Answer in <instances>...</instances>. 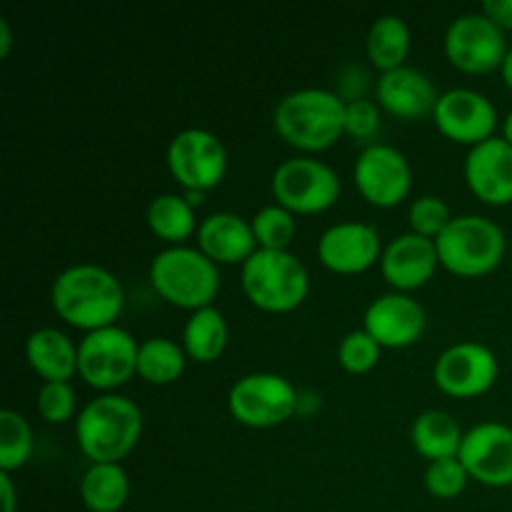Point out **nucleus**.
I'll return each instance as SVG.
<instances>
[{"mask_svg":"<svg viewBox=\"0 0 512 512\" xmlns=\"http://www.w3.org/2000/svg\"><path fill=\"white\" fill-rule=\"evenodd\" d=\"M55 315L83 333L115 325L125 308L123 283L108 268L95 263H75L60 270L50 288Z\"/></svg>","mask_w":512,"mask_h":512,"instance_id":"obj_1","label":"nucleus"},{"mask_svg":"<svg viewBox=\"0 0 512 512\" xmlns=\"http://www.w3.org/2000/svg\"><path fill=\"white\" fill-rule=\"evenodd\" d=\"M273 128L290 148L323 153L345 135V100L328 88L293 90L275 105Z\"/></svg>","mask_w":512,"mask_h":512,"instance_id":"obj_2","label":"nucleus"},{"mask_svg":"<svg viewBox=\"0 0 512 512\" xmlns=\"http://www.w3.org/2000/svg\"><path fill=\"white\" fill-rule=\"evenodd\" d=\"M143 435V413L118 393L90 400L75 418V440L90 463H120Z\"/></svg>","mask_w":512,"mask_h":512,"instance_id":"obj_3","label":"nucleus"},{"mask_svg":"<svg viewBox=\"0 0 512 512\" xmlns=\"http://www.w3.org/2000/svg\"><path fill=\"white\" fill-rule=\"evenodd\" d=\"M148 278L165 303L190 313L210 308L220 293V265L188 245H170L153 255Z\"/></svg>","mask_w":512,"mask_h":512,"instance_id":"obj_4","label":"nucleus"},{"mask_svg":"<svg viewBox=\"0 0 512 512\" xmlns=\"http://www.w3.org/2000/svg\"><path fill=\"white\" fill-rule=\"evenodd\" d=\"M245 298L263 313H293L310 293L308 268L290 250H255L240 268Z\"/></svg>","mask_w":512,"mask_h":512,"instance_id":"obj_5","label":"nucleus"},{"mask_svg":"<svg viewBox=\"0 0 512 512\" xmlns=\"http://www.w3.org/2000/svg\"><path fill=\"white\" fill-rule=\"evenodd\" d=\"M440 265L460 278H483L500 268L508 250L503 228L485 215H455L435 240Z\"/></svg>","mask_w":512,"mask_h":512,"instance_id":"obj_6","label":"nucleus"},{"mask_svg":"<svg viewBox=\"0 0 512 512\" xmlns=\"http://www.w3.org/2000/svg\"><path fill=\"white\" fill-rule=\"evenodd\" d=\"M275 203L293 215H318L333 208L340 198L338 173L313 155L283 160L270 178Z\"/></svg>","mask_w":512,"mask_h":512,"instance_id":"obj_7","label":"nucleus"},{"mask_svg":"<svg viewBox=\"0 0 512 512\" xmlns=\"http://www.w3.org/2000/svg\"><path fill=\"white\" fill-rule=\"evenodd\" d=\"M233 420L253 430H270L288 423L300 410V393L278 373H250L235 380L228 393Z\"/></svg>","mask_w":512,"mask_h":512,"instance_id":"obj_8","label":"nucleus"},{"mask_svg":"<svg viewBox=\"0 0 512 512\" xmlns=\"http://www.w3.org/2000/svg\"><path fill=\"white\" fill-rule=\"evenodd\" d=\"M140 343L120 325L85 333L78 343V375L103 395L115 393L138 375Z\"/></svg>","mask_w":512,"mask_h":512,"instance_id":"obj_9","label":"nucleus"},{"mask_svg":"<svg viewBox=\"0 0 512 512\" xmlns=\"http://www.w3.org/2000/svg\"><path fill=\"white\" fill-rule=\"evenodd\" d=\"M168 170L183 193H208L228 173V150L223 140L205 128H185L168 143Z\"/></svg>","mask_w":512,"mask_h":512,"instance_id":"obj_10","label":"nucleus"},{"mask_svg":"<svg viewBox=\"0 0 512 512\" xmlns=\"http://www.w3.org/2000/svg\"><path fill=\"white\" fill-rule=\"evenodd\" d=\"M445 55L460 73L485 75L500 70L508 55L505 30H500L485 13H465L445 30Z\"/></svg>","mask_w":512,"mask_h":512,"instance_id":"obj_11","label":"nucleus"},{"mask_svg":"<svg viewBox=\"0 0 512 512\" xmlns=\"http://www.w3.org/2000/svg\"><path fill=\"white\" fill-rule=\"evenodd\" d=\"M358 193L375 208H395L413 190V168L405 153L388 143L365 145L353 165Z\"/></svg>","mask_w":512,"mask_h":512,"instance_id":"obj_12","label":"nucleus"},{"mask_svg":"<svg viewBox=\"0 0 512 512\" xmlns=\"http://www.w3.org/2000/svg\"><path fill=\"white\" fill-rule=\"evenodd\" d=\"M500 375V363L493 350L475 340L450 345L435 360L433 380L440 393L450 398H478L495 385Z\"/></svg>","mask_w":512,"mask_h":512,"instance_id":"obj_13","label":"nucleus"},{"mask_svg":"<svg viewBox=\"0 0 512 512\" xmlns=\"http://www.w3.org/2000/svg\"><path fill=\"white\" fill-rule=\"evenodd\" d=\"M433 123L453 143L475 148V145L495 138L498 110H495L493 100L480 90L453 88L440 93L438 105L433 110Z\"/></svg>","mask_w":512,"mask_h":512,"instance_id":"obj_14","label":"nucleus"},{"mask_svg":"<svg viewBox=\"0 0 512 512\" xmlns=\"http://www.w3.org/2000/svg\"><path fill=\"white\" fill-rule=\"evenodd\" d=\"M470 480L485 488L512 485V428L500 420H485L465 430L458 453Z\"/></svg>","mask_w":512,"mask_h":512,"instance_id":"obj_15","label":"nucleus"},{"mask_svg":"<svg viewBox=\"0 0 512 512\" xmlns=\"http://www.w3.org/2000/svg\"><path fill=\"white\" fill-rule=\"evenodd\" d=\"M383 240L375 225L343 220L323 230L318 240V258L330 273L360 275L383 258Z\"/></svg>","mask_w":512,"mask_h":512,"instance_id":"obj_16","label":"nucleus"},{"mask_svg":"<svg viewBox=\"0 0 512 512\" xmlns=\"http://www.w3.org/2000/svg\"><path fill=\"white\" fill-rule=\"evenodd\" d=\"M428 325L425 308L410 293L378 295L365 308L363 330H368L383 350H403L418 343Z\"/></svg>","mask_w":512,"mask_h":512,"instance_id":"obj_17","label":"nucleus"},{"mask_svg":"<svg viewBox=\"0 0 512 512\" xmlns=\"http://www.w3.org/2000/svg\"><path fill=\"white\" fill-rule=\"evenodd\" d=\"M440 258L435 240L418 233H403L390 240L380 258V273L395 293H413L433 280Z\"/></svg>","mask_w":512,"mask_h":512,"instance_id":"obj_18","label":"nucleus"},{"mask_svg":"<svg viewBox=\"0 0 512 512\" xmlns=\"http://www.w3.org/2000/svg\"><path fill=\"white\" fill-rule=\"evenodd\" d=\"M470 193L488 205L512 203V145L503 135L468 150L463 163Z\"/></svg>","mask_w":512,"mask_h":512,"instance_id":"obj_19","label":"nucleus"},{"mask_svg":"<svg viewBox=\"0 0 512 512\" xmlns=\"http://www.w3.org/2000/svg\"><path fill=\"white\" fill-rule=\"evenodd\" d=\"M378 105L400 120H420L433 115L440 95L433 80L413 65L383 73L378 80Z\"/></svg>","mask_w":512,"mask_h":512,"instance_id":"obj_20","label":"nucleus"},{"mask_svg":"<svg viewBox=\"0 0 512 512\" xmlns=\"http://www.w3.org/2000/svg\"><path fill=\"white\" fill-rule=\"evenodd\" d=\"M198 248L213 260L215 265H240L243 268L250 255L258 250L250 220L243 215L220 210L200 220Z\"/></svg>","mask_w":512,"mask_h":512,"instance_id":"obj_21","label":"nucleus"},{"mask_svg":"<svg viewBox=\"0 0 512 512\" xmlns=\"http://www.w3.org/2000/svg\"><path fill=\"white\" fill-rule=\"evenodd\" d=\"M25 358L45 383H70L78 375V345L58 328H38L25 340Z\"/></svg>","mask_w":512,"mask_h":512,"instance_id":"obj_22","label":"nucleus"},{"mask_svg":"<svg viewBox=\"0 0 512 512\" xmlns=\"http://www.w3.org/2000/svg\"><path fill=\"white\" fill-rule=\"evenodd\" d=\"M463 438L465 433L460 423L445 410H425L410 425V443H413L415 453L430 463L458 458Z\"/></svg>","mask_w":512,"mask_h":512,"instance_id":"obj_23","label":"nucleus"},{"mask_svg":"<svg viewBox=\"0 0 512 512\" xmlns=\"http://www.w3.org/2000/svg\"><path fill=\"white\" fill-rule=\"evenodd\" d=\"M230 340V328L225 315L215 305L190 313L185 320L183 333H180V345L195 363H215L225 353Z\"/></svg>","mask_w":512,"mask_h":512,"instance_id":"obj_24","label":"nucleus"},{"mask_svg":"<svg viewBox=\"0 0 512 512\" xmlns=\"http://www.w3.org/2000/svg\"><path fill=\"white\" fill-rule=\"evenodd\" d=\"M130 498L128 473L120 463H90L80 480V500L90 512H118Z\"/></svg>","mask_w":512,"mask_h":512,"instance_id":"obj_25","label":"nucleus"},{"mask_svg":"<svg viewBox=\"0 0 512 512\" xmlns=\"http://www.w3.org/2000/svg\"><path fill=\"white\" fill-rule=\"evenodd\" d=\"M410 45H413V35H410L408 23L400 15H380L368 30V40H365V53L368 60L380 70V75L390 73V70L403 68L405 60L410 55Z\"/></svg>","mask_w":512,"mask_h":512,"instance_id":"obj_26","label":"nucleus"},{"mask_svg":"<svg viewBox=\"0 0 512 512\" xmlns=\"http://www.w3.org/2000/svg\"><path fill=\"white\" fill-rule=\"evenodd\" d=\"M148 228L155 238L168 245H183L185 240L198 235L200 225L195 220V208L183 193H163L150 200Z\"/></svg>","mask_w":512,"mask_h":512,"instance_id":"obj_27","label":"nucleus"},{"mask_svg":"<svg viewBox=\"0 0 512 512\" xmlns=\"http://www.w3.org/2000/svg\"><path fill=\"white\" fill-rule=\"evenodd\" d=\"M188 353L178 340L163 338V335H153L140 343L138 350V375L148 385H173L180 380L188 365Z\"/></svg>","mask_w":512,"mask_h":512,"instance_id":"obj_28","label":"nucleus"},{"mask_svg":"<svg viewBox=\"0 0 512 512\" xmlns=\"http://www.w3.org/2000/svg\"><path fill=\"white\" fill-rule=\"evenodd\" d=\"M33 428L15 410H0V470L13 473L33 458Z\"/></svg>","mask_w":512,"mask_h":512,"instance_id":"obj_29","label":"nucleus"},{"mask_svg":"<svg viewBox=\"0 0 512 512\" xmlns=\"http://www.w3.org/2000/svg\"><path fill=\"white\" fill-rule=\"evenodd\" d=\"M250 225H253L258 250H290V243L298 233L295 215L278 203L260 208Z\"/></svg>","mask_w":512,"mask_h":512,"instance_id":"obj_30","label":"nucleus"},{"mask_svg":"<svg viewBox=\"0 0 512 512\" xmlns=\"http://www.w3.org/2000/svg\"><path fill=\"white\" fill-rule=\"evenodd\" d=\"M383 348L368 330H353L338 345V363L345 373L365 375L380 363Z\"/></svg>","mask_w":512,"mask_h":512,"instance_id":"obj_31","label":"nucleus"},{"mask_svg":"<svg viewBox=\"0 0 512 512\" xmlns=\"http://www.w3.org/2000/svg\"><path fill=\"white\" fill-rule=\"evenodd\" d=\"M453 218L455 215L450 213L448 203L443 198H438V195H420L408 208L410 233H418L430 240H438L440 233L448 228Z\"/></svg>","mask_w":512,"mask_h":512,"instance_id":"obj_32","label":"nucleus"},{"mask_svg":"<svg viewBox=\"0 0 512 512\" xmlns=\"http://www.w3.org/2000/svg\"><path fill=\"white\" fill-rule=\"evenodd\" d=\"M470 483V475L460 458L435 460L425 470V490L438 500H453L465 493Z\"/></svg>","mask_w":512,"mask_h":512,"instance_id":"obj_33","label":"nucleus"},{"mask_svg":"<svg viewBox=\"0 0 512 512\" xmlns=\"http://www.w3.org/2000/svg\"><path fill=\"white\" fill-rule=\"evenodd\" d=\"M38 413L45 423L63 425L78 413V398L70 383H43L38 390Z\"/></svg>","mask_w":512,"mask_h":512,"instance_id":"obj_34","label":"nucleus"},{"mask_svg":"<svg viewBox=\"0 0 512 512\" xmlns=\"http://www.w3.org/2000/svg\"><path fill=\"white\" fill-rule=\"evenodd\" d=\"M380 125L383 120H380V105L375 100L358 98L345 103V135L373 145L380 133Z\"/></svg>","mask_w":512,"mask_h":512,"instance_id":"obj_35","label":"nucleus"},{"mask_svg":"<svg viewBox=\"0 0 512 512\" xmlns=\"http://www.w3.org/2000/svg\"><path fill=\"white\" fill-rule=\"evenodd\" d=\"M480 13L488 15L500 30H512V0H485Z\"/></svg>","mask_w":512,"mask_h":512,"instance_id":"obj_36","label":"nucleus"},{"mask_svg":"<svg viewBox=\"0 0 512 512\" xmlns=\"http://www.w3.org/2000/svg\"><path fill=\"white\" fill-rule=\"evenodd\" d=\"M0 495H3V512H15V485L10 473L0 470Z\"/></svg>","mask_w":512,"mask_h":512,"instance_id":"obj_37","label":"nucleus"},{"mask_svg":"<svg viewBox=\"0 0 512 512\" xmlns=\"http://www.w3.org/2000/svg\"><path fill=\"white\" fill-rule=\"evenodd\" d=\"M10 48H13V30L8 18H0V58H8Z\"/></svg>","mask_w":512,"mask_h":512,"instance_id":"obj_38","label":"nucleus"},{"mask_svg":"<svg viewBox=\"0 0 512 512\" xmlns=\"http://www.w3.org/2000/svg\"><path fill=\"white\" fill-rule=\"evenodd\" d=\"M500 75H503V83L512 90V48L508 50V55H505L503 65H500Z\"/></svg>","mask_w":512,"mask_h":512,"instance_id":"obj_39","label":"nucleus"},{"mask_svg":"<svg viewBox=\"0 0 512 512\" xmlns=\"http://www.w3.org/2000/svg\"><path fill=\"white\" fill-rule=\"evenodd\" d=\"M503 140H508L512 145V110L503 118Z\"/></svg>","mask_w":512,"mask_h":512,"instance_id":"obj_40","label":"nucleus"},{"mask_svg":"<svg viewBox=\"0 0 512 512\" xmlns=\"http://www.w3.org/2000/svg\"><path fill=\"white\" fill-rule=\"evenodd\" d=\"M183 195H185V200H188V203L193 205V208L203 205V200H205V193H183Z\"/></svg>","mask_w":512,"mask_h":512,"instance_id":"obj_41","label":"nucleus"}]
</instances>
